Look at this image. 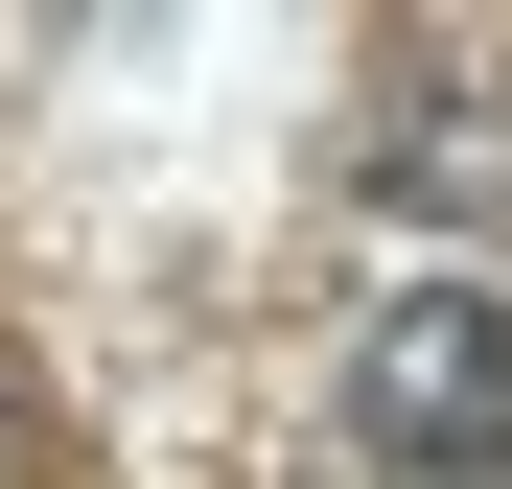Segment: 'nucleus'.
I'll return each mask as SVG.
<instances>
[{"instance_id": "f257e3e1", "label": "nucleus", "mask_w": 512, "mask_h": 489, "mask_svg": "<svg viewBox=\"0 0 512 489\" xmlns=\"http://www.w3.org/2000/svg\"><path fill=\"white\" fill-rule=\"evenodd\" d=\"M350 420H373L396 466H489V443H512V303H489V280L373 303V326H350Z\"/></svg>"}]
</instances>
